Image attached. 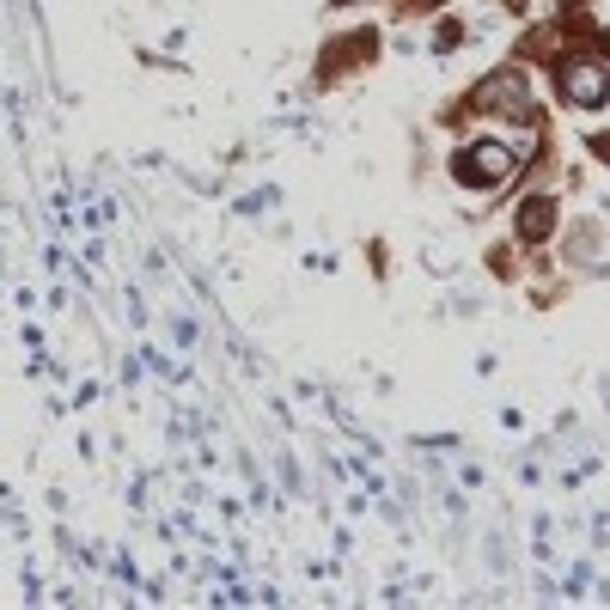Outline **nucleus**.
Returning <instances> with one entry per match:
<instances>
[{
  "mask_svg": "<svg viewBox=\"0 0 610 610\" xmlns=\"http://www.w3.org/2000/svg\"><path fill=\"white\" fill-rule=\"evenodd\" d=\"M519 171V159H512V146L500 141H470L451 153V177L464 183V190H500V183Z\"/></svg>",
  "mask_w": 610,
  "mask_h": 610,
  "instance_id": "1",
  "label": "nucleus"
},
{
  "mask_svg": "<svg viewBox=\"0 0 610 610\" xmlns=\"http://www.w3.org/2000/svg\"><path fill=\"white\" fill-rule=\"evenodd\" d=\"M561 98L573 110H604L610 104V68L598 55H561V73H556Z\"/></svg>",
  "mask_w": 610,
  "mask_h": 610,
  "instance_id": "2",
  "label": "nucleus"
},
{
  "mask_svg": "<svg viewBox=\"0 0 610 610\" xmlns=\"http://www.w3.org/2000/svg\"><path fill=\"white\" fill-rule=\"evenodd\" d=\"M470 104H476V110H488V116H525V110H531V80H525L519 68H500L495 80L476 85Z\"/></svg>",
  "mask_w": 610,
  "mask_h": 610,
  "instance_id": "3",
  "label": "nucleus"
},
{
  "mask_svg": "<svg viewBox=\"0 0 610 610\" xmlns=\"http://www.w3.org/2000/svg\"><path fill=\"white\" fill-rule=\"evenodd\" d=\"M512 226H519L525 244H543L549 232H556V202H549V195H531V202H519V220H512Z\"/></svg>",
  "mask_w": 610,
  "mask_h": 610,
  "instance_id": "4",
  "label": "nucleus"
},
{
  "mask_svg": "<svg viewBox=\"0 0 610 610\" xmlns=\"http://www.w3.org/2000/svg\"><path fill=\"white\" fill-rule=\"evenodd\" d=\"M427 7H439V0H427Z\"/></svg>",
  "mask_w": 610,
  "mask_h": 610,
  "instance_id": "5",
  "label": "nucleus"
}]
</instances>
